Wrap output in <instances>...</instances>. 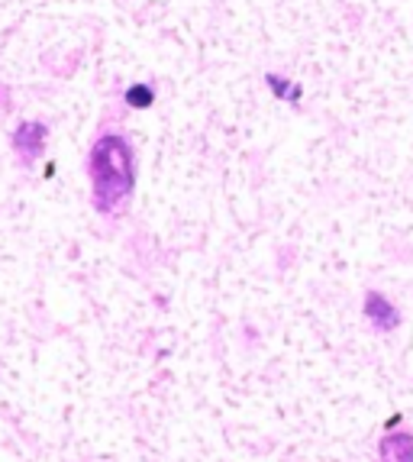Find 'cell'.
Here are the masks:
<instances>
[{"mask_svg": "<svg viewBox=\"0 0 413 462\" xmlns=\"http://www.w3.org/2000/svg\"><path fill=\"white\" fill-rule=\"evenodd\" d=\"M87 171H91L94 208L100 214H120L136 188V162L130 143L120 133H104L91 146Z\"/></svg>", "mask_w": 413, "mask_h": 462, "instance_id": "obj_1", "label": "cell"}, {"mask_svg": "<svg viewBox=\"0 0 413 462\" xmlns=\"http://www.w3.org/2000/svg\"><path fill=\"white\" fill-rule=\"evenodd\" d=\"M365 317H368V324L375 327V330H381V333L398 330V327H400L398 308H394V304H390V300L384 298V294H378V291L365 294Z\"/></svg>", "mask_w": 413, "mask_h": 462, "instance_id": "obj_2", "label": "cell"}, {"mask_svg": "<svg viewBox=\"0 0 413 462\" xmlns=\"http://www.w3.org/2000/svg\"><path fill=\"white\" fill-rule=\"evenodd\" d=\"M42 143H46V126L36 124V120H26L14 130V149L20 152L23 162H32L42 152Z\"/></svg>", "mask_w": 413, "mask_h": 462, "instance_id": "obj_3", "label": "cell"}, {"mask_svg": "<svg viewBox=\"0 0 413 462\" xmlns=\"http://www.w3.org/2000/svg\"><path fill=\"white\" fill-rule=\"evenodd\" d=\"M378 459L381 462H413V433L398 430L384 433L378 443Z\"/></svg>", "mask_w": 413, "mask_h": 462, "instance_id": "obj_4", "label": "cell"}, {"mask_svg": "<svg viewBox=\"0 0 413 462\" xmlns=\"http://www.w3.org/2000/svg\"><path fill=\"white\" fill-rule=\"evenodd\" d=\"M152 100H155V94H152V88H146V85H133L130 91H126V104L130 107H152Z\"/></svg>", "mask_w": 413, "mask_h": 462, "instance_id": "obj_5", "label": "cell"}, {"mask_svg": "<svg viewBox=\"0 0 413 462\" xmlns=\"http://www.w3.org/2000/svg\"><path fill=\"white\" fill-rule=\"evenodd\" d=\"M268 85L275 88V91L281 94V97H284V94H291V100H298V97H300V88H298V85H291V81H281V78L268 75Z\"/></svg>", "mask_w": 413, "mask_h": 462, "instance_id": "obj_6", "label": "cell"}]
</instances>
